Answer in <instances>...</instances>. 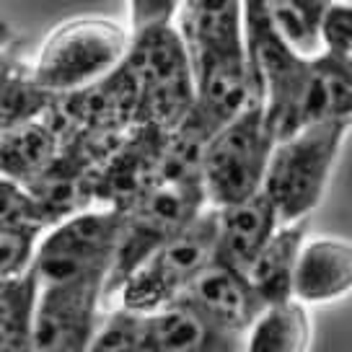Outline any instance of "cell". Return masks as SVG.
<instances>
[{"label":"cell","instance_id":"d4e9b609","mask_svg":"<svg viewBox=\"0 0 352 352\" xmlns=\"http://www.w3.org/2000/svg\"><path fill=\"white\" fill-rule=\"evenodd\" d=\"M11 55H13V47L6 42V39H0V65H3V63H6Z\"/></svg>","mask_w":352,"mask_h":352},{"label":"cell","instance_id":"30bf717a","mask_svg":"<svg viewBox=\"0 0 352 352\" xmlns=\"http://www.w3.org/2000/svg\"><path fill=\"white\" fill-rule=\"evenodd\" d=\"M166 132L151 124H135L122 143L94 171L96 205L124 210L164 176Z\"/></svg>","mask_w":352,"mask_h":352},{"label":"cell","instance_id":"277c9868","mask_svg":"<svg viewBox=\"0 0 352 352\" xmlns=\"http://www.w3.org/2000/svg\"><path fill=\"white\" fill-rule=\"evenodd\" d=\"M208 205L199 179H161L122 210V231L111 264L107 300L114 298L138 264L179 231H184Z\"/></svg>","mask_w":352,"mask_h":352},{"label":"cell","instance_id":"52a82bcc","mask_svg":"<svg viewBox=\"0 0 352 352\" xmlns=\"http://www.w3.org/2000/svg\"><path fill=\"white\" fill-rule=\"evenodd\" d=\"M122 231V210L94 205L57 220L36 241L34 272L39 283L57 280H104L109 283L111 264Z\"/></svg>","mask_w":352,"mask_h":352},{"label":"cell","instance_id":"83f0119b","mask_svg":"<svg viewBox=\"0 0 352 352\" xmlns=\"http://www.w3.org/2000/svg\"><path fill=\"white\" fill-rule=\"evenodd\" d=\"M347 3H352V0H347Z\"/></svg>","mask_w":352,"mask_h":352},{"label":"cell","instance_id":"5bb4252c","mask_svg":"<svg viewBox=\"0 0 352 352\" xmlns=\"http://www.w3.org/2000/svg\"><path fill=\"white\" fill-rule=\"evenodd\" d=\"M352 290V243L340 239L303 241L293 275V298L300 303H329Z\"/></svg>","mask_w":352,"mask_h":352},{"label":"cell","instance_id":"3957f363","mask_svg":"<svg viewBox=\"0 0 352 352\" xmlns=\"http://www.w3.org/2000/svg\"><path fill=\"white\" fill-rule=\"evenodd\" d=\"M127 47L130 32L122 23L104 16H80L47 34L29 73L47 96H67L117 70Z\"/></svg>","mask_w":352,"mask_h":352},{"label":"cell","instance_id":"cb8c5ba5","mask_svg":"<svg viewBox=\"0 0 352 352\" xmlns=\"http://www.w3.org/2000/svg\"><path fill=\"white\" fill-rule=\"evenodd\" d=\"M182 0H130V34L174 26Z\"/></svg>","mask_w":352,"mask_h":352},{"label":"cell","instance_id":"ba28073f","mask_svg":"<svg viewBox=\"0 0 352 352\" xmlns=\"http://www.w3.org/2000/svg\"><path fill=\"white\" fill-rule=\"evenodd\" d=\"M107 300L104 280L39 283L23 352H86Z\"/></svg>","mask_w":352,"mask_h":352},{"label":"cell","instance_id":"6da1fadb","mask_svg":"<svg viewBox=\"0 0 352 352\" xmlns=\"http://www.w3.org/2000/svg\"><path fill=\"white\" fill-rule=\"evenodd\" d=\"M350 127L352 117H329L275 140L262 192L272 199L283 223L311 218L327 192L331 168Z\"/></svg>","mask_w":352,"mask_h":352},{"label":"cell","instance_id":"484cf974","mask_svg":"<svg viewBox=\"0 0 352 352\" xmlns=\"http://www.w3.org/2000/svg\"><path fill=\"white\" fill-rule=\"evenodd\" d=\"M306 3H311V6H316V8H324V11H327L331 3H337V0H306Z\"/></svg>","mask_w":352,"mask_h":352},{"label":"cell","instance_id":"7402d4cb","mask_svg":"<svg viewBox=\"0 0 352 352\" xmlns=\"http://www.w3.org/2000/svg\"><path fill=\"white\" fill-rule=\"evenodd\" d=\"M321 52L352 67V3L337 0L321 19Z\"/></svg>","mask_w":352,"mask_h":352},{"label":"cell","instance_id":"4fadbf2b","mask_svg":"<svg viewBox=\"0 0 352 352\" xmlns=\"http://www.w3.org/2000/svg\"><path fill=\"white\" fill-rule=\"evenodd\" d=\"M145 352H241V340L218 329L184 303H168L143 314Z\"/></svg>","mask_w":352,"mask_h":352},{"label":"cell","instance_id":"9a60e30c","mask_svg":"<svg viewBox=\"0 0 352 352\" xmlns=\"http://www.w3.org/2000/svg\"><path fill=\"white\" fill-rule=\"evenodd\" d=\"M192 60L243 50V0H182L176 19Z\"/></svg>","mask_w":352,"mask_h":352},{"label":"cell","instance_id":"2e32d148","mask_svg":"<svg viewBox=\"0 0 352 352\" xmlns=\"http://www.w3.org/2000/svg\"><path fill=\"white\" fill-rule=\"evenodd\" d=\"M308 226H311V218L280 223L277 231L270 236V241L262 246V252L249 264L246 280L264 306L293 298V275H296L300 246L308 236Z\"/></svg>","mask_w":352,"mask_h":352},{"label":"cell","instance_id":"4316f807","mask_svg":"<svg viewBox=\"0 0 352 352\" xmlns=\"http://www.w3.org/2000/svg\"><path fill=\"white\" fill-rule=\"evenodd\" d=\"M350 117H352V101H350Z\"/></svg>","mask_w":352,"mask_h":352},{"label":"cell","instance_id":"8992f818","mask_svg":"<svg viewBox=\"0 0 352 352\" xmlns=\"http://www.w3.org/2000/svg\"><path fill=\"white\" fill-rule=\"evenodd\" d=\"M275 135L264 109L254 101L208 140L199 161V182L210 208H223L262 192Z\"/></svg>","mask_w":352,"mask_h":352},{"label":"cell","instance_id":"8fae6325","mask_svg":"<svg viewBox=\"0 0 352 352\" xmlns=\"http://www.w3.org/2000/svg\"><path fill=\"white\" fill-rule=\"evenodd\" d=\"M176 300L236 337H243V331L264 308L246 275L218 259H212Z\"/></svg>","mask_w":352,"mask_h":352},{"label":"cell","instance_id":"e0dca14e","mask_svg":"<svg viewBox=\"0 0 352 352\" xmlns=\"http://www.w3.org/2000/svg\"><path fill=\"white\" fill-rule=\"evenodd\" d=\"M60 151L55 127L44 117H32L0 132V176L19 184H29L50 166Z\"/></svg>","mask_w":352,"mask_h":352},{"label":"cell","instance_id":"5b68a950","mask_svg":"<svg viewBox=\"0 0 352 352\" xmlns=\"http://www.w3.org/2000/svg\"><path fill=\"white\" fill-rule=\"evenodd\" d=\"M215 208H205L184 231L171 236L124 277L114 293L117 306L151 314L174 303L195 277L215 259ZM111 298V300H114Z\"/></svg>","mask_w":352,"mask_h":352},{"label":"cell","instance_id":"44dd1931","mask_svg":"<svg viewBox=\"0 0 352 352\" xmlns=\"http://www.w3.org/2000/svg\"><path fill=\"white\" fill-rule=\"evenodd\" d=\"M47 228H50V220L32 192L19 182L0 176V231L42 236Z\"/></svg>","mask_w":352,"mask_h":352},{"label":"cell","instance_id":"ffe728a7","mask_svg":"<svg viewBox=\"0 0 352 352\" xmlns=\"http://www.w3.org/2000/svg\"><path fill=\"white\" fill-rule=\"evenodd\" d=\"M86 352H145L143 314L124 306L101 314Z\"/></svg>","mask_w":352,"mask_h":352},{"label":"cell","instance_id":"7c38bea8","mask_svg":"<svg viewBox=\"0 0 352 352\" xmlns=\"http://www.w3.org/2000/svg\"><path fill=\"white\" fill-rule=\"evenodd\" d=\"M215 215H218L215 259L243 275L254 262V256L262 252V246L283 223L272 199L264 192H256L233 205L215 208Z\"/></svg>","mask_w":352,"mask_h":352},{"label":"cell","instance_id":"ac0fdd59","mask_svg":"<svg viewBox=\"0 0 352 352\" xmlns=\"http://www.w3.org/2000/svg\"><path fill=\"white\" fill-rule=\"evenodd\" d=\"M311 319L296 298L267 303L243 331L241 352H308Z\"/></svg>","mask_w":352,"mask_h":352},{"label":"cell","instance_id":"603a6c76","mask_svg":"<svg viewBox=\"0 0 352 352\" xmlns=\"http://www.w3.org/2000/svg\"><path fill=\"white\" fill-rule=\"evenodd\" d=\"M39 236L16 231H0V287L19 280L34 267Z\"/></svg>","mask_w":352,"mask_h":352},{"label":"cell","instance_id":"9c48e42d","mask_svg":"<svg viewBox=\"0 0 352 352\" xmlns=\"http://www.w3.org/2000/svg\"><path fill=\"white\" fill-rule=\"evenodd\" d=\"M195 65V101L184 122L176 130L187 132L195 140H208L249 109L256 99L246 52H215L192 60Z\"/></svg>","mask_w":352,"mask_h":352},{"label":"cell","instance_id":"7a4b0ae2","mask_svg":"<svg viewBox=\"0 0 352 352\" xmlns=\"http://www.w3.org/2000/svg\"><path fill=\"white\" fill-rule=\"evenodd\" d=\"M122 65L135 80L138 124L176 130L195 101V65L176 23L130 34Z\"/></svg>","mask_w":352,"mask_h":352},{"label":"cell","instance_id":"d6986e66","mask_svg":"<svg viewBox=\"0 0 352 352\" xmlns=\"http://www.w3.org/2000/svg\"><path fill=\"white\" fill-rule=\"evenodd\" d=\"M39 280L34 267L0 287V352H23L29 342Z\"/></svg>","mask_w":352,"mask_h":352}]
</instances>
